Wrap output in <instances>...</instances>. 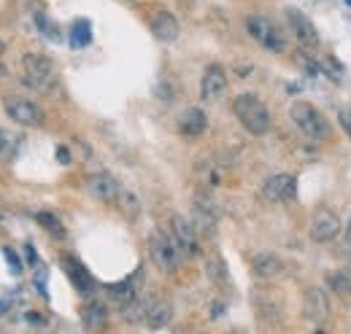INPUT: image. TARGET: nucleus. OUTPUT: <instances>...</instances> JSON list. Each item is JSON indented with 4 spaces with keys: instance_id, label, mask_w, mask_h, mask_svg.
<instances>
[{
    "instance_id": "1",
    "label": "nucleus",
    "mask_w": 351,
    "mask_h": 334,
    "mask_svg": "<svg viewBox=\"0 0 351 334\" xmlns=\"http://www.w3.org/2000/svg\"><path fill=\"white\" fill-rule=\"evenodd\" d=\"M232 111H235L238 122L246 127V132H252V135H265L273 125V116H270L267 105L257 94H238L232 100Z\"/></svg>"
},
{
    "instance_id": "2",
    "label": "nucleus",
    "mask_w": 351,
    "mask_h": 334,
    "mask_svg": "<svg viewBox=\"0 0 351 334\" xmlns=\"http://www.w3.org/2000/svg\"><path fill=\"white\" fill-rule=\"evenodd\" d=\"M289 119H292L295 127H298L306 138H311V140H330V135H332L330 122L324 119V114H322L316 105L306 103V100L292 103V108H289Z\"/></svg>"
},
{
    "instance_id": "3",
    "label": "nucleus",
    "mask_w": 351,
    "mask_h": 334,
    "mask_svg": "<svg viewBox=\"0 0 351 334\" xmlns=\"http://www.w3.org/2000/svg\"><path fill=\"white\" fill-rule=\"evenodd\" d=\"M149 256H152V261H154L162 272H176L184 253L178 248L173 235H168V232H162V229H154V232L149 235Z\"/></svg>"
},
{
    "instance_id": "4",
    "label": "nucleus",
    "mask_w": 351,
    "mask_h": 334,
    "mask_svg": "<svg viewBox=\"0 0 351 334\" xmlns=\"http://www.w3.org/2000/svg\"><path fill=\"white\" fill-rule=\"evenodd\" d=\"M22 70H25V81L30 84L33 89H38V92H51L57 86L54 65L44 54H36V51L25 54L22 57Z\"/></svg>"
},
{
    "instance_id": "5",
    "label": "nucleus",
    "mask_w": 351,
    "mask_h": 334,
    "mask_svg": "<svg viewBox=\"0 0 351 334\" xmlns=\"http://www.w3.org/2000/svg\"><path fill=\"white\" fill-rule=\"evenodd\" d=\"M3 111L11 122L22 127H44L46 122V114L44 108L27 97H19V94H5L3 97Z\"/></svg>"
},
{
    "instance_id": "6",
    "label": "nucleus",
    "mask_w": 351,
    "mask_h": 334,
    "mask_svg": "<svg viewBox=\"0 0 351 334\" xmlns=\"http://www.w3.org/2000/svg\"><path fill=\"white\" fill-rule=\"evenodd\" d=\"M246 30H249V36L260 43L263 49H267V51H276V54H278V51L287 49L284 33H281V30L276 27V22L267 19V16H249V19H246Z\"/></svg>"
},
{
    "instance_id": "7",
    "label": "nucleus",
    "mask_w": 351,
    "mask_h": 334,
    "mask_svg": "<svg viewBox=\"0 0 351 334\" xmlns=\"http://www.w3.org/2000/svg\"><path fill=\"white\" fill-rule=\"evenodd\" d=\"M171 235L176 237L178 248L186 259H195L200 256V232L195 229V224L189 218H184L181 213H173L171 216Z\"/></svg>"
},
{
    "instance_id": "8",
    "label": "nucleus",
    "mask_w": 351,
    "mask_h": 334,
    "mask_svg": "<svg viewBox=\"0 0 351 334\" xmlns=\"http://www.w3.org/2000/svg\"><path fill=\"white\" fill-rule=\"evenodd\" d=\"M295 194H298V181H295V175H289V172H276V175L265 178V183H263L265 200H270V203H289V200H295Z\"/></svg>"
},
{
    "instance_id": "9",
    "label": "nucleus",
    "mask_w": 351,
    "mask_h": 334,
    "mask_svg": "<svg viewBox=\"0 0 351 334\" xmlns=\"http://www.w3.org/2000/svg\"><path fill=\"white\" fill-rule=\"evenodd\" d=\"M87 192L95 200H100V203H117V197L122 192V183L111 172L100 170V172L87 175Z\"/></svg>"
},
{
    "instance_id": "10",
    "label": "nucleus",
    "mask_w": 351,
    "mask_h": 334,
    "mask_svg": "<svg viewBox=\"0 0 351 334\" xmlns=\"http://www.w3.org/2000/svg\"><path fill=\"white\" fill-rule=\"evenodd\" d=\"M303 316L311 324H324L330 318V299H327L324 289H319V286L306 289V294H303Z\"/></svg>"
},
{
    "instance_id": "11",
    "label": "nucleus",
    "mask_w": 351,
    "mask_h": 334,
    "mask_svg": "<svg viewBox=\"0 0 351 334\" xmlns=\"http://www.w3.org/2000/svg\"><path fill=\"white\" fill-rule=\"evenodd\" d=\"M341 232V218L332 213V210L322 208L313 213V221H311V237L316 243H330L335 240Z\"/></svg>"
},
{
    "instance_id": "12",
    "label": "nucleus",
    "mask_w": 351,
    "mask_h": 334,
    "mask_svg": "<svg viewBox=\"0 0 351 334\" xmlns=\"http://www.w3.org/2000/svg\"><path fill=\"white\" fill-rule=\"evenodd\" d=\"M227 92V73H224V68L221 65H208L206 68V73H203V81H200V97L206 100V103H214V100H219L221 94Z\"/></svg>"
},
{
    "instance_id": "13",
    "label": "nucleus",
    "mask_w": 351,
    "mask_h": 334,
    "mask_svg": "<svg viewBox=\"0 0 351 334\" xmlns=\"http://www.w3.org/2000/svg\"><path fill=\"white\" fill-rule=\"evenodd\" d=\"M287 25H289V30L295 33V38L303 43V46H316V43H319L316 25L308 19L303 11H298V8H287Z\"/></svg>"
},
{
    "instance_id": "14",
    "label": "nucleus",
    "mask_w": 351,
    "mask_h": 334,
    "mask_svg": "<svg viewBox=\"0 0 351 334\" xmlns=\"http://www.w3.org/2000/svg\"><path fill=\"white\" fill-rule=\"evenodd\" d=\"M192 224L203 237H214L217 235V210L211 205V200L200 197L195 200V213H192Z\"/></svg>"
},
{
    "instance_id": "15",
    "label": "nucleus",
    "mask_w": 351,
    "mask_h": 334,
    "mask_svg": "<svg viewBox=\"0 0 351 334\" xmlns=\"http://www.w3.org/2000/svg\"><path fill=\"white\" fill-rule=\"evenodd\" d=\"M149 27H152V33H154L157 41L171 43L178 38V22H176L173 14L165 11V8H154V11H152V16H149Z\"/></svg>"
},
{
    "instance_id": "16",
    "label": "nucleus",
    "mask_w": 351,
    "mask_h": 334,
    "mask_svg": "<svg viewBox=\"0 0 351 334\" xmlns=\"http://www.w3.org/2000/svg\"><path fill=\"white\" fill-rule=\"evenodd\" d=\"M62 270H65V275L71 278V283L79 289V294L92 296V292H95V281H92V275L84 270V264H82L79 259H73V256H62Z\"/></svg>"
},
{
    "instance_id": "17",
    "label": "nucleus",
    "mask_w": 351,
    "mask_h": 334,
    "mask_svg": "<svg viewBox=\"0 0 351 334\" xmlns=\"http://www.w3.org/2000/svg\"><path fill=\"white\" fill-rule=\"evenodd\" d=\"M252 272L263 281H273L284 272V261L273 250H260V253L252 256Z\"/></svg>"
},
{
    "instance_id": "18",
    "label": "nucleus",
    "mask_w": 351,
    "mask_h": 334,
    "mask_svg": "<svg viewBox=\"0 0 351 334\" xmlns=\"http://www.w3.org/2000/svg\"><path fill=\"white\" fill-rule=\"evenodd\" d=\"M178 129H181L184 135H203V132L208 129V116H206L200 108H189V111L181 114Z\"/></svg>"
},
{
    "instance_id": "19",
    "label": "nucleus",
    "mask_w": 351,
    "mask_h": 334,
    "mask_svg": "<svg viewBox=\"0 0 351 334\" xmlns=\"http://www.w3.org/2000/svg\"><path fill=\"white\" fill-rule=\"evenodd\" d=\"M171 318H173V307H171V302L160 299V302H152V305H149V313H146V324H149V329H165V326L171 324Z\"/></svg>"
},
{
    "instance_id": "20",
    "label": "nucleus",
    "mask_w": 351,
    "mask_h": 334,
    "mask_svg": "<svg viewBox=\"0 0 351 334\" xmlns=\"http://www.w3.org/2000/svg\"><path fill=\"white\" fill-rule=\"evenodd\" d=\"M82 318H84L87 329H100L106 324V318H108V310H106V305L100 299H87V305L82 310Z\"/></svg>"
},
{
    "instance_id": "21",
    "label": "nucleus",
    "mask_w": 351,
    "mask_h": 334,
    "mask_svg": "<svg viewBox=\"0 0 351 334\" xmlns=\"http://www.w3.org/2000/svg\"><path fill=\"white\" fill-rule=\"evenodd\" d=\"M108 296H111V302L122 310L128 302H132L135 296H138V286H135V275L128 278V281H122V283H114V286H108Z\"/></svg>"
},
{
    "instance_id": "22",
    "label": "nucleus",
    "mask_w": 351,
    "mask_h": 334,
    "mask_svg": "<svg viewBox=\"0 0 351 334\" xmlns=\"http://www.w3.org/2000/svg\"><path fill=\"white\" fill-rule=\"evenodd\" d=\"M206 278H208L214 286H219V289H224V286L230 283V278H227V264H224V259H221L219 253H208V259H206Z\"/></svg>"
},
{
    "instance_id": "23",
    "label": "nucleus",
    "mask_w": 351,
    "mask_h": 334,
    "mask_svg": "<svg viewBox=\"0 0 351 334\" xmlns=\"http://www.w3.org/2000/svg\"><path fill=\"white\" fill-rule=\"evenodd\" d=\"M327 283H330V289L338 294L343 302H351V275H349V270H335V272H330V275H327Z\"/></svg>"
},
{
    "instance_id": "24",
    "label": "nucleus",
    "mask_w": 351,
    "mask_h": 334,
    "mask_svg": "<svg viewBox=\"0 0 351 334\" xmlns=\"http://www.w3.org/2000/svg\"><path fill=\"white\" fill-rule=\"evenodd\" d=\"M19 151V135L0 127V162H11Z\"/></svg>"
},
{
    "instance_id": "25",
    "label": "nucleus",
    "mask_w": 351,
    "mask_h": 334,
    "mask_svg": "<svg viewBox=\"0 0 351 334\" xmlns=\"http://www.w3.org/2000/svg\"><path fill=\"white\" fill-rule=\"evenodd\" d=\"M149 305L152 302H143V299H132V302H128L125 307H122V318L128 321V324H141L143 318H146V313H149Z\"/></svg>"
},
{
    "instance_id": "26",
    "label": "nucleus",
    "mask_w": 351,
    "mask_h": 334,
    "mask_svg": "<svg viewBox=\"0 0 351 334\" xmlns=\"http://www.w3.org/2000/svg\"><path fill=\"white\" fill-rule=\"evenodd\" d=\"M114 205L122 210L128 218H135V216L141 213V203H138V197L132 194L130 189H125V186H122V192H119V197H117V203H114Z\"/></svg>"
},
{
    "instance_id": "27",
    "label": "nucleus",
    "mask_w": 351,
    "mask_h": 334,
    "mask_svg": "<svg viewBox=\"0 0 351 334\" xmlns=\"http://www.w3.org/2000/svg\"><path fill=\"white\" fill-rule=\"evenodd\" d=\"M36 221L44 227L46 232H51L54 237H65V227H62V221H60L54 213H46V210H41V213H36Z\"/></svg>"
},
{
    "instance_id": "28",
    "label": "nucleus",
    "mask_w": 351,
    "mask_h": 334,
    "mask_svg": "<svg viewBox=\"0 0 351 334\" xmlns=\"http://www.w3.org/2000/svg\"><path fill=\"white\" fill-rule=\"evenodd\" d=\"M89 22L87 19H79L76 25H73V30H71V43L73 46H87L89 43Z\"/></svg>"
},
{
    "instance_id": "29",
    "label": "nucleus",
    "mask_w": 351,
    "mask_h": 334,
    "mask_svg": "<svg viewBox=\"0 0 351 334\" xmlns=\"http://www.w3.org/2000/svg\"><path fill=\"white\" fill-rule=\"evenodd\" d=\"M338 122H341V127L346 129V135L351 138V105H349V108H341V114H338Z\"/></svg>"
},
{
    "instance_id": "30",
    "label": "nucleus",
    "mask_w": 351,
    "mask_h": 334,
    "mask_svg": "<svg viewBox=\"0 0 351 334\" xmlns=\"http://www.w3.org/2000/svg\"><path fill=\"white\" fill-rule=\"evenodd\" d=\"M5 261L11 264V272H14V275H19V272H22V264H19V259H16V253H14V250H11V248H5Z\"/></svg>"
},
{
    "instance_id": "31",
    "label": "nucleus",
    "mask_w": 351,
    "mask_h": 334,
    "mask_svg": "<svg viewBox=\"0 0 351 334\" xmlns=\"http://www.w3.org/2000/svg\"><path fill=\"white\" fill-rule=\"evenodd\" d=\"M57 159H60L62 165H68V162H71V154H68V149H57Z\"/></svg>"
},
{
    "instance_id": "32",
    "label": "nucleus",
    "mask_w": 351,
    "mask_h": 334,
    "mask_svg": "<svg viewBox=\"0 0 351 334\" xmlns=\"http://www.w3.org/2000/svg\"><path fill=\"white\" fill-rule=\"evenodd\" d=\"M219 316H221V305L217 302V305H214V318H219Z\"/></svg>"
},
{
    "instance_id": "33",
    "label": "nucleus",
    "mask_w": 351,
    "mask_h": 334,
    "mask_svg": "<svg viewBox=\"0 0 351 334\" xmlns=\"http://www.w3.org/2000/svg\"><path fill=\"white\" fill-rule=\"evenodd\" d=\"M346 243H349V248H351V221H349V227H346Z\"/></svg>"
},
{
    "instance_id": "34",
    "label": "nucleus",
    "mask_w": 351,
    "mask_h": 334,
    "mask_svg": "<svg viewBox=\"0 0 351 334\" xmlns=\"http://www.w3.org/2000/svg\"><path fill=\"white\" fill-rule=\"evenodd\" d=\"M3 51H5V43L0 41V57H3Z\"/></svg>"
},
{
    "instance_id": "35",
    "label": "nucleus",
    "mask_w": 351,
    "mask_h": 334,
    "mask_svg": "<svg viewBox=\"0 0 351 334\" xmlns=\"http://www.w3.org/2000/svg\"><path fill=\"white\" fill-rule=\"evenodd\" d=\"M3 76H5V68H3V65H0V79H3Z\"/></svg>"
},
{
    "instance_id": "36",
    "label": "nucleus",
    "mask_w": 351,
    "mask_h": 334,
    "mask_svg": "<svg viewBox=\"0 0 351 334\" xmlns=\"http://www.w3.org/2000/svg\"><path fill=\"white\" fill-rule=\"evenodd\" d=\"M346 270H349V275H351V264H349V267H346Z\"/></svg>"
},
{
    "instance_id": "37",
    "label": "nucleus",
    "mask_w": 351,
    "mask_h": 334,
    "mask_svg": "<svg viewBox=\"0 0 351 334\" xmlns=\"http://www.w3.org/2000/svg\"><path fill=\"white\" fill-rule=\"evenodd\" d=\"M3 307H5V305H0V310H3Z\"/></svg>"
},
{
    "instance_id": "38",
    "label": "nucleus",
    "mask_w": 351,
    "mask_h": 334,
    "mask_svg": "<svg viewBox=\"0 0 351 334\" xmlns=\"http://www.w3.org/2000/svg\"><path fill=\"white\" fill-rule=\"evenodd\" d=\"M346 3H349V5H351V0H346Z\"/></svg>"
}]
</instances>
